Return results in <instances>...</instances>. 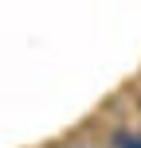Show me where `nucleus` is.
I'll use <instances>...</instances> for the list:
<instances>
[{
  "label": "nucleus",
  "instance_id": "obj_1",
  "mask_svg": "<svg viewBox=\"0 0 141 148\" xmlns=\"http://www.w3.org/2000/svg\"><path fill=\"white\" fill-rule=\"evenodd\" d=\"M114 148H141V133L118 129V133H114Z\"/></svg>",
  "mask_w": 141,
  "mask_h": 148
}]
</instances>
